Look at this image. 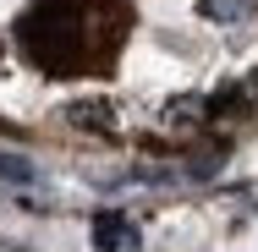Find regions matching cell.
<instances>
[{"mask_svg":"<svg viewBox=\"0 0 258 252\" xmlns=\"http://www.w3.org/2000/svg\"><path fill=\"white\" fill-rule=\"evenodd\" d=\"M94 247L99 252H143V230L126 214L104 208V214H94Z\"/></svg>","mask_w":258,"mask_h":252,"instance_id":"6da1fadb","label":"cell"},{"mask_svg":"<svg viewBox=\"0 0 258 252\" xmlns=\"http://www.w3.org/2000/svg\"><path fill=\"white\" fill-rule=\"evenodd\" d=\"M0 181H11V187H33L39 170H33V159H22V153H0Z\"/></svg>","mask_w":258,"mask_h":252,"instance_id":"7a4b0ae2","label":"cell"},{"mask_svg":"<svg viewBox=\"0 0 258 252\" xmlns=\"http://www.w3.org/2000/svg\"><path fill=\"white\" fill-rule=\"evenodd\" d=\"M198 11H204L209 22H242L253 11V0H198Z\"/></svg>","mask_w":258,"mask_h":252,"instance_id":"3957f363","label":"cell"},{"mask_svg":"<svg viewBox=\"0 0 258 252\" xmlns=\"http://www.w3.org/2000/svg\"><path fill=\"white\" fill-rule=\"evenodd\" d=\"M72 121L77 126H104V104H72Z\"/></svg>","mask_w":258,"mask_h":252,"instance_id":"277c9868","label":"cell"}]
</instances>
